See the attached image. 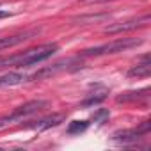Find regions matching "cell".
<instances>
[{"instance_id": "11", "label": "cell", "mask_w": 151, "mask_h": 151, "mask_svg": "<svg viewBox=\"0 0 151 151\" xmlns=\"http://www.w3.org/2000/svg\"><path fill=\"white\" fill-rule=\"evenodd\" d=\"M107 94H109V91H107V89L96 91V93H93L89 98H86V100L82 101V107H93V105H98L100 101H103V100L107 98Z\"/></svg>"}, {"instance_id": "9", "label": "cell", "mask_w": 151, "mask_h": 151, "mask_svg": "<svg viewBox=\"0 0 151 151\" xmlns=\"http://www.w3.org/2000/svg\"><path fill=\"white\" fill-rule=\"evenodd\" d=\"M73 60H66V62H57V64H53L52 68H45V69H41V71H37L36 75H32V78H36V80H39V78H45V77H50V75H55V73H59V71H62V69H66L68 68V64H71Z\"/></svg>"}, {"instance_id": "10", "label": "cell", "mask_w": 151, "mask_h": 151, "mask_svg": "<svg viewBox=\"0 0 151 151\" xmlns=\"http://www.w3.org/2000/svg\"><path fill=\"white\" fill-rule=\"evenodd\" d=\"M149 93V89H142V91H132V93H124L123 96H117L116 101L117 103H128V101H137L139 98H146Z\"/></svg>"}, {"instance_id": "15", "label": "cell", "mask_w": 151, "mask_h": 151, "mask_svg": "<svg viewBox=\"0 0 151 151\" xmlns=\"http://www.w3.org/2000/svg\"><path fill=\"white\" fill-rule=\"evenodd\" d=\"M86 4H101V2H114V0H84Z\"/></svg>"}, {"instance_id": "3", "label": "cell", "mask_w": 151, "mask_h": 151, "mask_svg": "<svg viewBox=\"0 0 151 151\" xmlns=\"http://www.w3.org/2000/svg\"><path fill=\"white\" fill-rule=\"evenodd\" d=\"M46 105H48L46 101L37 100V101H29V103H25V105L18 107L11 116L0 117V130L6 128V126H7V124H11V123H14V121H22V119H25V117H29V116H32V114L39 112V110H41L43 107H46Z\"/></svg>"}, {"instance_id": "13", "label": "cell", "mask_w": 151, "mask_h": 151, "mask_svg": "<svg viewBox=\"0 0 151 151\" xmlns=\"http://www.w3.org/2000/svg\"><path fill=\"white\" fill-rule=\"evenodd\" d=\"M60 121H62V116H52V117L43 119V121L37 124V128H39V130H45V128H50V126H57Z\"/></svg>"}, {"instance_id": "2", "label": "cell", "mask_w": 151, "mask_h": 151, "mask_svg": "<svg viewBox=\"0 0 151 151\" xmlns=\"http://www.w3.org/2000/svg\"><path fill=\"white\" fill-rule=\"evenodd\" d=\"M140 45L139 39H128V37H123V39H116V41H110V43H105V45H100V46H94V48H86L80 52L82 57H98V55H109V53H117V52H123V50H128L132 46H137Z\"/></svg>"}, {"instance_id": "5", "label": "cell", "mask_w": 151, "mask_h": 151, "mask_svg": "<svg viewBox=\"0 0 151 151\" xmlns=\"http://www.w3.org/2000/svg\"><path fill=\"white\" fill-rule=\"evenodd\" d=\"M149 132V121H144L139 128H133V130H126V132H121V133H114V140H121V142H132V140H137L144 135H147Z\"/></svg>"}, {"instance_id": "6", "label": "cell", "mask_w": 151, "mask_h": 151, "mask_svg": "<svg viewBox=\"0 0 151 151\" xmlns=\"http://www.w3.org/2000/svg\"><path fill=\"white\" fill-rule=\"evenodd\" d=\"M149 73H151V62H149V55H144L142 57V62L133 66L130 71H128V77L130 78H146L149 77Z\"/></svg>"}, {"instance_id": "12", "label": "cell", "mask_w": 151, "mask_h": 151, "mask_svg": "<svg viewBox=\"0 0 151 151\" xmlns=\"http://www.w3.org/2000/svg\"><path fill=\"white\" fill-rule=\"evenodd\" d=\"M89 128V121H71L69 126H68V133L69 135H77V133H82Z\"/></svg>"}, {"instance_id": "14", "label": "cell", "mask_w": 151, "mask_h": 151, "mask_svg": "<svg viewBox=\"0 0 151 151\" xmlns=\"http://www.w3.org/2000/svg\"><path fill=\"white\" fill-rule=\"evenodd\" d=\"M109 116H110V112H109L107 109H98V110L93 114V121L101 124V123H105V121L109 119Z\"/></svg>"}, {"instance_id": "1", "label": "cell", "mask_w": 151, "mask_h": 151, "mask_svg": "<svg viewBox=\"0 0 151 151\" xmlns=\"http://www.w3.org/2000/svg\"><path fill=\"white\" fill-rule=\"evenodd\" d=\"M57 50H59V45H55V43L41 45L37 48L27 50V52L13 55L9 59H0V66H34L37 62H43V60L50 59Z\"/></svg>"}, {"instance_id": "4", "label": "cell", "mask_w": 151, "mask_h": 151, "mask_svg": "<svg viewBox=\"0 0 151 151\" xmlns=\"http://www.w3.org/2000/svg\"><path fill=\"white\" fill-rule=\"evenodd\" d=\"M149 23V14H144L140 18H135V20H128V22H121V23H116V25H110L107 27V32L109 34H117V32H128V30H135L139 27H144Z\"/></svg>"}, {"instance_id": "8", "label": "cell", "mask_w": 151, "mask_h": 151, "mask_svg": "<svg viewBox=\"0 0 151 151\" xmlns=\"http://www.w3.org/2000/svg\"><path fill=\"white\" fill-rule=\"evenodd\" d=\"M27 78L25 75L22 73H16V71H11V73H6L0 77V87H11V86H20L23 84Z\"/></svg>"}, {"instance_id": "7", "label": "cell", "mask_w": 151, "mask_h": 151, "mask_svg": "<svg viewBox=\"0 0 151 151\" xmlns=\"http://www.w3.org/2000/svg\"><path fill=\"white\" fill-rule=\"evenodd\" d=\"M36 32H23V34H16V36H6V37H0V50H7V48H13L23 41H27L30 36H34Z\"/></svg>"}]
</instances>
